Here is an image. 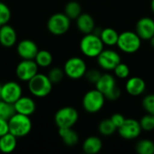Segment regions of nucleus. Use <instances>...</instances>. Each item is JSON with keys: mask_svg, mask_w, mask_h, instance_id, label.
<instances>
[{"mask_svg": "<svg viewBox=\"0 0 154 154\" xmlns=\"http://www.w3.org/2000/svg\"><path fill=\"white\" fill-rule=\"evenodd\" d=\"M151 8H152V11L154 13V0H152L151 2Z\"/></svg>", "mask_w": 154, "mask_h": 154, "instance_id": "obj_38", "label": "nucleus"}, {"mask_svg": "<svg viewBox=\"0 0 154 154\" xmlns=\"http://www.w3.org/2000/svg\"><path fill=\"white\" fill-rule=\"evenodd\" d=\"M10 18H11L10 8L6 5V4L0 1V26L7 23Z\"/></svg>", "mask_w": 154, "mask_h": 154, "instance_id": "obj_31", "label": "nucleus"}, {"mask_svg": "<svg viewBox=\"0 0 154 154\" xmlns=\"http://www.w3.org/2000/svg\"><path fill=\"white\" fill-rule=\"evenodd\" d=\"M52 60H53V58H52L51 53L46 50L39 51L34 58V60L37 63V65L39 67H42V68L49 67L52 63Z\"/></svg>", "mask_w": 154, "mask_h": 154, "instance_id": "obj_25", "label": "nucleus"}, {"mask_svg": "<svg viewBox=\"0 0 154 154\" xmlns=\"http://www.w3.org/2000/svg\"><path fill=\"white\" fill-rule=\"evenodd\" d=\"M7 133H9L8 121L0 118V137L3 136V135H5Z\"/></svg>", "mask_w": 154, "mask_h": 154, "instance_id": "obj_36", "label": "nucleus"}, {"mask_svg": "<svg viewBox=\"0 0 154 154\" xmlns=\"http://www.w3.org/2000/svg\"><path fill=\"white\" fill-rule=\"evenodd\" d=\"M142 39L139 35L134 32L126 31L119 34L117 46L118 48L125 53H134L141 47Z\"/></svg>", "mask_w": 154, "mask_h": 154, "instance_id": "obj_5", "label": "nucleus"}, {"mask_svg": "<svg viewBox=\"0 0 154 154\" xmlns=\"http://www.w3.org/2000/svg\"><path fill=\"white\" fill-rule=\"evenodd\" d=\"M70 26V19L62 13L52 14L48 22L47 28L49 32L54 35H62L66 33Z\"/></svg>", "mask_w": 154, "mask_h": 154, "instance_id": "obj_8", "label": "nucleus"}, {"mask_svg": "<svg viewBox=\"0 0 154 154\" xmlns=\"http://www.w3.org/2000/svg\"><path fill=\"white\" fill-rule=\"evenodd\" d=\"M22 87L19 83L14 81H8L1 87V99L14 104L18 98L22 97Z\"/></svg>", "mask_w": 154, "mask_h": 154, "instance_id": "obj_13", "label": "nucleus"}, {"mask_svg": "<svg viewBox=\"0 0 154 154\" xmlns=\"http://www.w3.org/2000/svg\"><path fill=\"white\" fill-rule=\"evenodd\" d=\"M17 137L11 133H7L0 137V152L4 153L12 152L17 145Z\"/></svg>", "mask_w": 154, "mask_h": 154, "instance_id": "obj_21", "label": "nucleus"}, {"mask_svg": "<svg viewBox=\"0 0 154 154\" xmlns=\"http://www.w3.org/2000/svg\"><path fill=\"white\" fill-rule=\"evenodd\" d=\"M59 135L63 143L68 146H74L79 142V135L72 127L59 128Z\"/></svg>", "mask_w": 154, "mask_h": 154, "instance_id": "obj_22", "label": "nucleus"}, {"mask_svg": "<svg viewBox=\"0 0 154 154\" xmlns=\"http://www.w3.org/2000/svg\"><path fill=\"white\" fill-rule=\"evenodd\" d=\"M114 72H115V75L117 78H119V79H126L130 75V69H129V67L126 64L120 62L115 68Z\"/></svg>", "mask_w": 154, "mask_h": 154, "instance_id": "obj_32", "label": "nucleus"}, {"mask_svg": "<svg viewBox=\"0 0 154 154\" xmlns=\"http://www.w3.org/2000/svg\"><path fill=\"white\" fill-rule=\"evenodd\" d=\"M111 121L113 122V124L116 126V128L118 129L123 124L124 122L125 121V117L122 115V114H119V113H116L114 114L111 117H110Z\"/></svg>", "mask_w": 154, "mask_h": 154, "instance_id": "obj_35", "label": "nucleus"}, {"mask_svg": "<svg viewBox=\"0 0 154 154\" xmlns=\"http://www.w3.org/2000/svg\"><path fill=\"white\" fill-rule=\"evenodd\" d=\"M38 67L34 60H23L16 67V76L20 80L28 82L38 73Z\"/></svg>", "mask_w": 154, "mask_h": 154, "instance_id": "obj_10", "label": "nucleus"}, {"mask_svg": "<svg viewBox=\"0 0 154 154\" xmlns=\"http://www.w3.org/2000/svg\"><path fill=\"white\" fill-rule=\"evenodd\" d=\"M140 125L142 130L144 131H152L154 129V115L146 114L140 120Z\"/></svg>", "mask_w": 154, "mask_h": 154, "instance_id": "obj_30", "label": "nucleus"}, {"mask_svg": "<svg viewBox=\"0 0 154 154\" xmlns=\"http://www.w3.org/2000/svg\"><path fill=\"white\" fill-rule=\"evenodd\" d=\"M77 27L84 34L93 32L95 29V21L88 14H81L77 19Z\"/></svg>", "mask_w": 154, "mask_h": 154, "instance_id": "obj_19", "label": "nucleus"}, {"mask_svg": "<svg viewBox=\"0 0 154 154\" xmlns=\"http://www.w3.org/2000/svg\"><path fill=\"white\" fill-rule=\"evenodd\" d=\"M82 53L89 58H97L104 50V43L100 36L91 32L85 34L79 43Z\"/></svg>", "mask_w": 154, "mask_h": 154, "instance_id": "obj_3", "label": "nucleus"}, {"mask_svg": "<svg viewBox=\"0 0 154 154\" xmlns=\"http://www.w3.org/2000/svg\"><path fill=\"white\" fill-rule=\"evenodd\" d=\"M64 14L70 19L75 20L82 14V8L77 1H70L65 5Z\"/></svg>", "mask_w": 154, "mask_h": 154, "instance_id": "obj_24", "label": "nucleus"}, {"mask_svg": "<svg viewBox=\"0 0 154 154\" xmlns=\"http://www.w3.org/2000/svg\"><path fill=\"white\" fill-rule=\"evenodd\" d=\"M1 87H2V85H0V99H1Z\"/></svg>", "mask_w": 154, "mask_h": 154, "instance_id": "obj_39", "label": "nucleus"}, {"mask_svg": "<svg viewBox=\"0 0 154 154\" xmlns=\"http://www.w3.org/2000/svg\"><path fill=\"white\" fill-rule=\"evenodd\" d=\"M119 33L113 28H105L101 31L100 38L104 44L108 46H114L117 44Z\"/></svg>", "mask_w": 154, "mask_h": 154, "instance_id": "obj_23", "label": "nucleus"}, {"mask_svg": "<svg viewBox=\"0 0 154 154\" xmlns=\"http://www.w3.org/2000/svg\"><path fill=\"white\" fill-rule=\"evenodd\" d=\"M16 51L23 60H34L39 49L33 41L24 39L17 44Z\"/></svg>", "mask_w": 154, "mask_h": 154, "instance_id": "obj_14", "label": "nucleus"}, {"mask_svg": "<svg viewBox=\"0 0 154 154\" xmlns=\"http://www.w3.org/2000/svg\"><path fill=\"white\" fill-rule=\"evenodd\" d=\"M64 75H65L64 69H61L57 68V67L52 68L48 73V77H49V79H50V80L51 81L52 84L60 83L63 79Z\"/></svg>", "mask_w": 154, "mask_h": 154, "instance_id": "obj_29", "label": "nucleus"}, {"mask_svg": "<svg viewBox=\"0 0 154 154\" xmlns=\"http://www.w3.org/2000/svg\"><path fill=\"white\" fill-rule=\"evenodd\" d=\"M145 88H146L145 81L140 77L130 78L125 84V89L127 93L134 97L142 95L145 91Z\"/></svg>", "mask_w": 154, "mask_h": 154, "instance_id": "obj_18", "label": "nucleus"}, {"mask_svg": "<svg viewBox=\"0 0 154 154\" xmlns=\"http://www.w3.org/2000/svg\"><path fill=\"white\" fill-rule=\"evenodd\" d=\"M136 33L142 40H150L154 36V20L143 17L136 23Z\"/></svg>", "mask_w": 154, "mask_h": 154, "instance_id": "obj_15", "label": "nucleus"}, {"mask_svg": "<svg viewBox=\"0 0 154 154\" xmlns=\"http://www.w3.org/2000/svg\"><path fill=\"white\" fill-rule=\"evenodd\" d=\"M143 109L148 113L154 115V94L147 95L142 102Z\"/></svg>", "mask_w": 154, "mask_h": 154, "instance_id": "obj_33", "label": "nucleus"}, {"mask_svg": "<svg viewBox=\"0 0 154 154\" xmlns=\"http://www.w3.org/2000/svg\"><path fill=\"white\" fill-rule=\"evenodd\" d=\"M101 75L102 74L100 73L99 70H97V69H90V70H87V72L85 74V77L88 79V81H89L90 83L96 84L98 81V79H100Z\"/></svg>", "mask_w": 154, "mask_h": 154, "instance_id": "obj_34", "label": "nucleus"}, {"mask_svg": "<svg viewBox=\"0 0 154 154\" xmlns=\"http://www.w3.org/2000/svg\"><path fill=\"white\" fill-rule=\"evenodd\" d=\"M96 88L99 90L108 100H116L121 96V89L116 85L115 77L111 74H102L98 81L95 84Z\"/></svg>", "mask_w": 154, "mask_h": 154, "instance_id": "obj_1", "label": "nucleus"}, {"mask_svg": "<svg viewBox=\"0 0 154 154\" xmlns=\"http://www.w3.org/2000/svg\"><path fill=\"white\" fill-rule=\"evenodd\" d=\"M135 150L138 153L140 154H153L154 143L148 139L141 140L136 143Z\"/></svg>", "mask_w": 154, "mask_h": 154, "instance_id": "obj_27", "label": "nucleus"}, {"mask_svg": "<svg viewBox=\"0 0 154 154\" xmlns=\"http://www.w3.org/2000/svg\"><path fill=\"white\" fill-rule=\"evenodd\" d=\"M14 114H15L14 104L0 99V118L8 121Z\"/></svg>", "mask_w": 154, "mask_h": 154, "instance_id": "obj_28", "label": "nucleus"}, {"mask_svg": "<svg viewBox=\"0 0 154 154\" xmlns=\"http://www.w3.org/2000/svg\"><path fill=\"white\" fill-rule=\"evenodd\" d=\"M150 42H151V45H152V47L154 49V36H152V37L150 39Z\"/></svg>", "mask_w": 154, "mask_h": 154, "instance_id": "obj_37", "label": "nucleus"}, {"mask_svg": "<svg viewBox=\"0 0 154 154\" xmlns=\"http://www.w3.org/2000/svg\"><path fill=\"white\" fill-rule=\"evenodd\" d=\"M103 147V143L99 137L89 136L83 143V151L87 154L98 153Z\"/></svg>", "mask_w": 154, "mask_h": 154, "instance_id": "obj_20", "label": "nucleus"}, {"mask_svg": "<svg viewBox=\"0 0 154 154\" xmlns=\"http://www.w3.org/2000/svg\"><path fill=\"white\" fill-rule=\"evenodd\" d=\"M78 120L79 113L71 106H65L59 109L54 116V121L58 128L73 127Z\"/></svg>", "mask_w": 154, "mask_h": 154, "instance_id": "obj_7", "label": "nucleus"}, {"mask_svg": "<svg viewBox=\"0 0 154 154\" xmlns=\"http://www.w3.org/2000/svg\"><path fill=\"white\" fill-rule=\"evenodd\" d=\"M98 65L106 70H114L121 62V57L114 50H103L97 57Z\"/></svg>", "mask_w": 154, "mask_h": 154, "instance_id": "obj_11", "label": "nucleus"}, {"mask_svg": "<svg viewBox=\"0 0 154 154\" xmlns=\"http://www.w3.org/2000/svg\"><path fill=\"white\" fill-rule=\"evenodd\" d=\"M52 85L48 75L42 73H37L28 81L29 91L36 97H47L52 89Z\"/></svg>", "mask_w": 154, "mask_h": 154, "instance_id": "obj_2", "label": "nucleus"}, {"mask_svg": "<svg viewBox=\"0 0 154 154\" xmlns=\"http://www.w3.org/2000/svg\"><path fill=\"white\" fill-rule=\"evenodd\" d=\"M65 75L72 79H79L85 76L87 72L86 62L79 57L69 58L64 64Z\"/></svg>", "mask_w": 154, "mask_h": 154, "instance_id": "obj_9", "label": "nucleus"}, {"mask_svg": "<svg viewBox=\"0 0 154 154\" xmlns=\"http://www.w3.org/2000/svg\"><path fill=\"white\" fill-rule=\"evenodd\" d=\"M105 101V96L96 88L94 90H89L85 94L82 99V106L86 112L95 114L103 108Z\"/></svg>", "mask_w": 154, "mask_h": 154, "instance_id": "obj_6", "label": "nucleus"}, {"mask_svg": "<svg viewBox=\"0 0 154 154\" xmlns=\"http://www.w3.org/2000/svg\"><path fill=\"white\" fill-rule=\"evenodd\" d=\"M17 40L15 30L9 24L5 23L0 26V44L5 48L14 46Z\"/></svg>", "mask_w": 154, "mask_h": 154, "instance_id": "obj_17", "label": "nucleus"}, {"mask_svg": "<svg viewBox=\"0 0 154 154\" xmlns=\"http://www.w3.org/2000/svg\"><path fill=\"white\" fill-rule=\"evenodd\" d=\"M142 132V127L140 122L133 119L127 118L124 124L118 128V133L120 136L125 140H132L137 138Z\"/></svg>", "mask_w": 154, "mask_h": 154, "instance_id": "obj_12", "label": "nucleus"}, {"mask_svg": "<svg viewBox=\"0 0 154 154\" xmlns=\"http://www.w3.org/2000/svg\"><path fill=\"white\" fill-rule=\"evenodd\" d=\"M116 130H117L116 126L113 124L110 118L102 120L98 125V131L104 136L112 135L116 133Z\"/></svg>", "mask_w": 154, "mask_h": 154, "instance_id": "obj_26", "label": "nucleus"}, {"mask_svg": "<svg viewBox=\"0 0 154 154\" xmlns=\"http://www.w3.org/2000/svg\"><path fill=\"white\" fill-rule=\"evenodd\" d=\"M15 113L30 116L35 112L36 105L32 98L29 97H21L14 103Z\"/></svg>", "mask_w": 154, "mask_h": 154, "instance_id": "obj_16", "label": "nucleus"}, {"mask_svg": "<svg viewBox=\"0 0 154 154\" xmlns=\"http://www.w3.org/2000/svg\"><path fill=\"white\" fill-rule=\"evenodd\" d=\"M32 121L28 116L15 113L8 120L9 133L15 137H24L30 134L32 130Z\"/></svg>", "mask_w": 154, "mask_h": 154, "instance_id": "obj_4", "label": "nucleus"}]
</instances>
